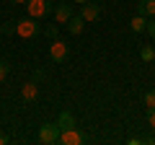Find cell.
I'll use <instances>...</instances> for the list:
<instances>
[{
	"label": "cell",
	"instance_id": "13",
	"mask_svg": "<svg viewBox=\"0 0 155 145\" xmlns=\"http://www.w3.org/2000/svg\"><path fill=\"white\" fill-rule=\"evenodd\" d=\"M140 57H142L145 62H153L155 60V49L153 47H142V49H140Z\"/></svg>",
	"mask_w": 155,
	"mask_h": 145
},
{
	"label": "cell",
	"instance_id": "17",
	"mask_svg": "<svg viewBox=\"0 0 155 145\" xmlns=\"http://www.w3.org/2000/svg\"><path fill=\"white\" fill-rule=\"evenodd\" d=\"M0 31H3V34H16V21H8L5 26L0 29Z\"/></svg>",
	"mask_w": 155,
	"mask_h": 145
},
{
	"label": "cell",
	"instance_id": "21",
	"mask_svg": "<svg viewBox=\"0 0 155 145\" xmlns=\"http://www.w3.org/2000/svg\"><path fill=\"white\" fill-rule=\"evenodd\" d=\"M145 143H150V145H155V135H153V137H147V140H145Z\"/></svg>",
	"mask_w": 155,
	"mask_h": 145
},
{
	"label": "cell",
	"instance_id": "4",
	"mask_svg": "<svg viewBox=\"0 0 155 145\" xmlns=\"http://www.w3.org/2000/svg\"><path fill=\"white\" fill-rule=\"evenodd\" d=\"M67 57H70V47H67V42L52 39V44H49V60L60 65V62H65Z\"/></svg>",
	"mask_w": 155,
	"mask_h": 145
},
{
	"label": "cell",
	"instance_id": "23",
	"mask_svg": "<svg viewBox=\"0 0 155 145\" xmlns=\"http://www.w3.org/2000/svg\"><path fill=\"white\" fill-rule=\"evenodd\" d=\"M78 3H88V0H78Z\"/></svg>",
	"mask_w": 155,
	"mask_h": 145
},
{
	"label": "cell",
	"instance_id": "12",
	"mask_svg": "<svg viewBox=\"0 0 155 145\" xmlns=\"http://www.w3.org/2000/svg\"><path fill=\"white\" fill-rule=\"evenodd\" d=\"M129 29H132L134 34H142L145 29H147V18H145V16H140V13H137V16H134L132 21H129Z\"/></svg>",
	"mask_w": 155,
	"mask_h": 145
},
{
	"label": "cell",
	"instance_id": "11",
	"mask_svg": "<svg viewBox=\"0 0 155 145\" xmlns=\"http://www.w3.org/2000/svg\"><path fill=\"white\" fill-rule=\"evenodd\" d=\"M65 26H67V31H70V34H80V31L85 29V18H83V16H72Z\"/></svg>",
	"mask_w": 155,
	"mask_h": 145
},
{
	"label": "cell",
	"instance_id": "8",
	"mask_svg": "<svg viewBox=\"0 0 155 145\" xmlns=\"http://www.w3.org/2000/svg\"><path fill=\"white\" fill-rule=\"evenodd\" d=\"M21 99L26 101H36L39 99V86H36V80H28V83H23L21 86Z\"/></svg>",
	"mask_w": 155,
	"mask_h": 145
},
{
	"label": "cell",
	"instance_id": "9",
	"mask_svg": "<svg viewBox=\"0 0 155 145\" xmlns=\"http://www.w3.org/2000/svg\"><path fill=\"white\" fill-rule=\"evenodd\" d=\"M57 127H60V132L62 130H70V127H78L75 124V117H72V112H60V117H57Z\"/></svg>",
	"mask_w": 155,
	"mask_h": 145
},
{
	"label": "cell",
	"instance_id": "7",
	"mask_svg": "<svg viewBox=\"0 0 155 145\" xmlns=\"http://www.w3.org/2000/svg\"><path fill=\"white\" fill-rule=\"evenodd\" d=\"M80 16L85 18V23L88 21H98V16H101V5L98 3H83V11H80Z\"/></svg>",
	"mask_w": 155,
	"mask_h": 145
},
{
	"label": "cell",
	"instance_id": "20",
	"mask_svg": "<svg viewBox=\"0 0 155 145\" xmlns=\"http://www.w3.org/2000/svg\"><path fill=\"white\" fill-rule=\"evenodd\" d=\"M0 145H8V137H5V135H0Z\"/></svg>",
	"mask_w": 155,
	"mask_h": 145
},
{
	"label": "cell",
	"instance_id": "15",
	"mask_svg": "<svg viewBox=\"0 0 155 145\" xmlns=\"http://www.w3.org/2000/svg\"><path fill=\"white\" fill-rule=\"evenodd\" d=\"M145 106L147 109H155V91H147L145 93Z\"/></svg>",
	"mask_w": 155,
	"mask_h": 145
},
{
	"label": "cell",
	"instance_id": "10",
	"mask_svg": "<svg viewBox=\"0 0 155 145\" xmlns=\"http://www.w3.org/2000/svg\"><path fill=\"white\" fill-rule=\"evenodd\" d=\"M137 13L145 16V18L155 16V0H140V3H137Z\"/></svg>",
	"mask_w": 155,
	"mask_h": 145
},
{
	"label": "cell",
	"instance_id": "3",
	"mask_svg": "<svg viewBox=\"0 0 155 145\" xmlns=\"http://www.w3.org/2000/svg\"><path fill=\"white\" fill-rule=\"evenodd\" d=\"M52 8H54V5H52L49 0H28V3H26L28 16H31V18H36V21H41L44 16H49V13H52Z\"/></svg>",
	"mask_w": 155,
	"mask_h": 145
},
{
	"label": "cell",
	"instance_id": "5",
	"mask_svg": "<svg viewBox=\"0 0 155 145\" xmlns=\"http://www.w3.org/2000/svg\"><path fill=\"white\" fill-rule=\"evenodd\" d=\"M85 140V135L80 132L78 127H70V130H62L60 132V143L62 145H80Z\"/></svg>",
	"mask_w": 155,
	"mask_h": 145
},
{
	"label": "cell",
	"instance_id": "2",
	"mask_svg": "<svg viewBox=\"0 0 155 145\" xmlns=\"http://www.w3.org/2000/svg\"><path fill=\"white\" fill-rule=\"evenodd\" d=\"M39 143L41 145H57L60 143V127H57V122H44L39 127Z\"/></svg>",
	"mask_w": 155,
	"mask_h": 145
},
{
	"label": "cell",
	"instance_id": "14",
	"mask_svg": "<svg viewBox=\"0 0 155 145\" xmlns=\"http://www.w3.org/2000/svg\"><path fill=\"white\" fill-rule=\"evenodd\" d=\"M8 72H11V62H8V60H0V83L8 78Z\"/></svg>",
	"mask_w": 155,
	"mask_h": 145
},
{
	"label": "cell",
	"instance_id": "1",
	"mask_svg": "<svg viewBox=\"0 0 155 145\" xmlns=\"http://www.w3.org/2000/svg\"><path fill=\"white\" fill-rule=\"evenodd\" d=\"M39 31H41V26H39L36 18H31V16L16 21V36H21V39H34V36H39Z\"/></svg>",
	"mask_w": 155,
	"mask_h": 145
},
{
	"label": "cell",
	"instance_id": "22",
	"mask_svg": "<svg viewBox=\"0 0 155 145\" xmlns=\"http://www.w3.org/2000/svg\"><path fill=\"white\" fill-rule=\"evenodd\" d=\"M8 3H28V0H8Z\"/></svg>",
	"mask_w": 155,
	"mask_h": 145
},
{
	"label": "cell",
	"instance_id": "6",
	"mask_svg": "<svg viewBox=\"0 0 155 145\" xmlns=\"http://www.w3.org/2000/svg\"><path fill=\"white\" fill-rule=\"evenodd\" d=\"M52 13H54V21H57V23H67L72 16H75L70 3H57V5L52 8Z\"/></svg>",
	"mask_w": 155,
	"mask_h": 145
},
{
	"label": "cell",
	"instance_id": "16",
	"mask_svg": "<svg viewBox=\"0 0 155 145\" xmlns=\"http://www.w3.org/2000/svg\"><path fill=\"white\" fill-rule=\"evenodd\" d=\"M47 34H49V36H52V39H57V34H60V23H49V26H47Z\"/></svg>",
	"mask_w": 155,
	"mask_h": 145
},
{
	"label": "cell",
	"instance_id": "19",
	"mask_svg": "<svg viewBox=\"0 0 155 145\" xmlns=\"http://www.w3.org/2000/svg\"><path fill=\"white\" fill-rule=\"evenodd\" d=\"M147 124L155 130V109H147Z\"/></svg>",
	"mask_w": 155,
	"mask_h": 145
},
{
	"label": "cell",
	"instance_id": "18",
	"mask_svg": "<svg viewBox=\"0 0 155 145\" xmlns=\"http://www.w3.org/2000/svg\"><path fill=\"white\" fill-rule=\"evenodd\" d=\"M145 31H147V34H150V39L155 42V18H153V21H147V29H145Z\"/></svg>",
	"mask_w": 155,
	"mask_h": 145
}]
</instances>
